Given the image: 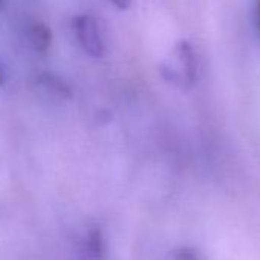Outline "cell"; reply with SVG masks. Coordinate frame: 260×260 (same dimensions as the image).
Here are the masks:
<instances>
[{
  "label": "cell",
  "mask_w": 260,
  "mask_h": 260,
  "mask_svg": "<svg viewBox=\"0 0 260 260\" xmlns=\"http://www.w3.org/2000/svg\"><path fill=\"white\" fill-rule=\"evenodd\" d=\"M175 58L176 68L169 64L162 66L164 77L175 84L191 86L198 75V63L193 46L187 40H181L175 48Z\"/></svg>",
  "instance_id": "cell-1"
},
{
  "label": "cell",
  "mask_w": 260,
  "mask_h": 260,
  "mask_svg": "<svg viewBox=\"0 0 260 260\" xmlns=\"http://www.w3.org/2000/svg\"><path fill=\"white\" fill-rule=\"evenodd\" d=\"M72 28L75 31L78 43L81 45L86 54H89L93 58H101L104 55L106 46H104L103 37L100 34L98 25L93 17L87 14L77 16L74 17Z\"/></svg>",
  "instance_id": "cell-2"
},
{
  "label": "cell",
  "mask_w": 260,
  "mask_h": 260,
  "mask_svg": "<svg viewBox=\"0 0 260 260\" xmlns=\"http://www.w3.org/2000/svg\"><path fill=\"white\" fill-rule=\"evenodd\" d=\"M29 40H31V45L32 48L37 51V52H48V49L51 48V43H52V32L51 29L42 23V22H36L31 25L29 28Z\"/></svg>",
  "instance_id": "cell-3"
},
{
  "label": "cell",
  "mask_w": 260,
  "mask_h": 260,
  "mask_svg": "<svg viewBox=\"0 0 260 260\" xmlns=\"http://www.w3.org/2000/svg\"><path fill=\"white\" fill-rule=\"evenodd\" d=\"M39 81L43 87H46L49 92H52L57 96H61V98L71 96V87L60 77H57L54 74H42Z\"/></svg>",
  "instance_id": "cell-4"
},
{
  "label": "cell",
  "mask_w": 260,
  "mask_h": 260,
  "mask_svg": "<svg viewBox=\"0 0 260 260\" xmlns=\"http://www.w3.org/2000/svg\"><path fill=\"white\" fill-rule=\"evenodd\" d=\"M175 260H199V257H198L196 251H193L190 248H181L176 251Z\"/></svg>",
  "instance_id": "cell-5"
},
{
  "label": "cell",
  "mask_w": 260,
  "mask_h": 260,
  "mask_svg": "<svg viewBox=\"0 0 260 260\" xmlns=\"http://www.w3.org/2000/svg\"><path fill=\"white\" fill-rule=\"evenodd\" d=\"M254 16H255V25L260 34V0H254Z\"/></svg>",
  "instance_id": "cell-6"
},
{
  "label": "cell",
  "mask_w": 260,
  "mask_h": 260,
  "mask_svg": "<svg viewBox=\"0 0 260 260\" xmlns=\"http://www.w3.org/2000/svg\"><path fill=\"white\" fill-rule=\"evenodd\" d=\"M110 2L119 10H127L130 7V4H132V0H110Z\"/></svg>",
  "instance_id": "cell-7"
},
{
  "label": "cell",
  "mask_w": 260,
  "mask_h": 260,
  "mask_svg": "<svg viewBox=\"0 0 260 260\" xmlns=\"http://www.w3.org/2000/svg\"><path fill=\"white\" fill-rule=\"evenodd\" d=\"M4 83V72H2V69H0V84Z\"/></svg>",
  "instance_id": "cell-8"
},
{
  "label": "cell",
  "mask_w": 260,
  "mask_h": 260,
  "mask_svg": "<svg viewBox=\"0 0 260 260\" xmlns=\"http://www.w3.org/2000/svg\"><path fill=\"white\" fill-rule=\"evenodd\" d=\"M0 8H2V0H0Z\"/></svg>",
  "instance_id": "cell-9"
}]
</instances>
